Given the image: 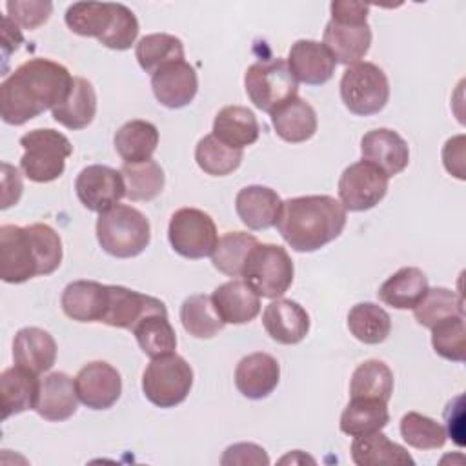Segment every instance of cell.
<instances>
[{"instance_id": "cell-1", "label": "cell", "mask_w": 466, "mask_h": 466, "mask_svg": "<svg viewBox=\"0 0 466 466\" xmlns=\"http://www.w3.org/2000/svg\"><path fill=\"white\" fill-rule=\"evenodd\" d=\"M69 69L49 58H29L0 84V116L9 126H22L62 104L71 91Z\"/></svg>"}, {"instance_id": "cell-2", "label": "cell", "mask_w": 466, "mask_h": 466, "mask_svg": "<svg viewBox=\"0 0 466 466\" xmlns=\"http://www.w3.org/2000/svg\"><path fill=\"white\" fill-rule=\"evenodd\" d=\"M60 235L47 224L0 226V277L7 284H22L46 277L62 264Z\"/></svg>"}, {"instance_id": "cell-3", "label": "cell", "mask_w": 466, "mask_h": 466, "mask_svg": "<svg viewBox=\"0 0 466 466\" xmlns=\"http://www.w3.org/2000/svg\"><path fill=\"white\" fill-rule=\"evenodd\" d=\"M346 220L340 200L329 195H306L284 200L275 226L291 249L311 253L335 240L344 231Z\"/></svg>"}, {"instance_id": "cell-4", "label": "cell", "mask_w": 466, "mask_h": 466, "mask_svg": "<svg viewBox=\"0 0 466 466\" xmlns=\"http://www.w3.org/2000/svg\"><path fill=\"white\" fill-rule=\"evenodd\" d=\"M96 240L111 257L131 258L149 246L151 224L137 208L116 204L98 215Z\"/></svg>"}, {"instance_id": "cell-5", "label": "cell", "mask_w": 466, "mask_h": 466, "mask_svg": "<svg viewBox=\"0 0 466 466\" xmlns=\"http://www.w3.org/2000/svg\"><path fill=\"white\" fill-rule=\"evenodd\" d=\"M24 155L20 158L22 173L36 184H47L64 175L66 160L73 146L66 135L51 127H36L20 137Z\"/></svg>"}, {"instance_id": "cell-6", "label": "cell", "mask_w": 466, "mask_h": 466, "mask_svg": "<svg viewBox=\"0 0 466 466\" xmlns=\"http://www.w3.org/2000/svg\"><path fill=\"white\" fill-rule=\"evenodd\" d=\"M295 275V266L286 248L277 244H257L242 268L244 282L264 299L282 297Z\"/></svg>"}, {"instance_id": "cell-7", "label": "cell", "mask_w": 466, "mask_h": 466, "mask_svg": "<svg viewBox=\"0 0 466 466\" xmlns=\"http://www.w3.org/2000/svg\"><path fill=\"white\" fill-rule=\"evenodd\" d=\"M193 386V368L177 355L167 353L151 359L142 373V391L158 408H175L186 400Z\"/></svg>"}, {"instance_id": "cell-8", "label": "cell", "mask_w": 466, "mask_h": 466, "mask_svg": "<svg viewBox=\"0 0 466 466\" xmlns=\"http://www.w3.org/2000/svg\"><path fill=\"white\" fill-rule=\"evenodd\" d=\"M244 87L253 106L269 115L299 93V82L282 58L251 64L244 75Z\"/></svg>"}, {"instance_id": "cell-9", "label": "cell", "mask_w": 466, "mask_h": 466, "mask_svg": "<svg viewBox=\"0 0 466 466\" xmlns=\"http://www.w3.org/2000/svg\"><path fill=\"white\" fill-rule=\"evenodd\" d=\"M339 87L346 109L359 116H370L382 111L390 98L388 76L373 62L348 66Z\"/></svg>"}, {"instance_id": "cell-10", "label": "cell", "mask_w": 466, "mask_h": 466, "mask_svg": "<svg viewBox=\"0 0 466 466\" xmlns=\"http://www.w3.org/2000/svg\"><path fill=\"white\" fill-rule=\"evenodd\" d=\"M167 238L175 253L198 260L209 257L218 242L213 218L198 208H180L171 215Z\"/></svg>"}, {"instance_id": "cell-11", "label": "cell", "mask_w": 466, "mask_h": 466, "mask_svg": "<svg viewBox=\"0 0 466 466\" xmlns=\"http://www.w3.org/2000/svg\"><path fill=\"white\" fill-rule=\"evenodd\" d=\"M390 177L371 162L350 164L339 178V198L346 211H368L388 193Z\"/></svg>"}, {"instance_id": "cell-12", "label": "cell", "mask_w": 466, "mask_h": 466, "mask_svg": "<svg viewBox=\"0 0 466 466\" xmlns=\"http://www.w3.org/2000/svg\"><path fill=\"white\" fill-rule=\"evenodd\" d=\"M75 191L84 208L95 213H104L115 208L126 197L122 173L102 164L84 167L75 180Z\"/></svg>"}, {"instance_id": "cell-13", "label": "cell", "mask_w": 466, "mask_h": 466, "mask_svg": "<svg viewBox=\"0 0 466 466\" xmlns=\"http://www.w3.org/2000/svg\"><path fill=\"white\" fill-rule=\"evenodd\" d=\"M78 400L91 410L111 408L122 393V377L106 360H93L80 368L75 377Z\"/></svg>"}, {"instance_id": "cell-14", "label": "cell", "mask_w": 466, "mask_h": 466, "mask_svg": "<svg viewBox=\"0 0 466 466\" xmlns=\"http://www.w3.org/2000/svg\"><path fill=\"white\" fill-rule=\"evenodd\" d=\"M322 44L333 55L337 64L351 66L368 55L371 46V27L368 20L329 18L324 27Z\"/></svg>"}, {"instance_id": "cell-15", "label": "cell", "mask_w": 466, "mask_h": 466, "mask_svg": "<svg viewBox=\"0 0 466 466\" xmlns=\"http://www.w3.org/2000/svg\"><path fill=\"white\" fill-rule=\"evenodd\" d=\"M153 313L167 315V308L160 299L124 286H107V306L100 322L120 329H133L138 320Z\"/></svg>"}, {"instance_id": "cell-16", "label": "cell", "mask_w": 466, "mask_h": 466, "mask_svg": "<svg viewBox=\"0 0 466 466\" xmlns=\"http://www.w3.org/2000/svg\"><path fill=\"white\" fill-rule=\"evenodd\" d=\"M151 89L158 104L169 109H180L195 98L198 76L195 67L186 60L169 62L151 75Z\"/></svg>"}, {"instance_id": "cell-17", "label": "cell", "mask_w": 466, "mask_h": 466, "mask_svg": "<svg viewBox=\"0 0 466 466\" xmlns=\"http://www.w3.org/2000/svg\"><path fill=\"white\" fill-rule=\"evenodd\" d=\"M288 67L297 82L308 86L326 84L337 67V60L322 42L297 40L288 53Z\"/></svg>"}, {"instance_id": "cell-18", "label": "cell", "mask_w": 466, "mask_h": 466, "mask_svg": "<svg viewBox=\"0 0 466 466\" xmlns=\"http://www.w3.org/2000/svg\"><path fill=\"white\" fill-rule=\"evenodd\" d=\"M362 160L371 162L388 177L402 173L410 164V147L406 140L390 127H377L360 138Z\"/></svg>"}, {"instance_id": "cell-19", "label": "cell", "mask_w": 466, "mask_h": 466, "mask_svg": "<svg viewBox=\"0 0 466 466\" xmlns=\"http://www.w3.org/2000/svg\"><path fill=\"white\" fill-rule=\"evenodd\" d=\"M280 364L279 360L264 351H255L242 357L235 370L237 390L251 400L266 399L279 386Z\"/></svg>"}, {"instance_id": "cell-20", "label": "cell", "mask_w": 466, "mask_h": 466, "mask_svg": "<svg viewBox=\"0 0 466 466\" xmlns=\"http://www.w3.org/2000/svg\"><path fill=\"white\" fill-rule=\"evenodd\" d=\"M262 324L275 342L291 346L306 339L309 331V315L291 299H273L262 313Z\"/></svg>"}, {"instance_id": "cell-21", "label": "cell", "mask_w": 466, "mask_h": 466, "mask_svg": "<svg viewBox=\"0 0 466 466\" xmlns=\"http://www.w3.org/2000/svg\"><path fill=\"white\" fill-rule=\"evenodd\" d=\"M78 395L75 390V379L64 371H53L40 380V391L35 411L49 420L62 422L76 413Z\"/></svg>"}, {"instance_id": "cell-22", "label": "cell", "mask_w": 466, "mask_h": 466, "mask_svg": "<svg viewBox=\"0 0 466 466\" xmlns=\"http://www.w3.org/2000/svg\"><path fill=\"white\" fill-rule=\"evenodd\" d=\"M282 209V198L268 186H246L237 193L235 211L240 222L253 229H268L277 224Z\"/></svg>"}, {"instance_id": "cell-23", "label": "cell", "mask_w": 466, "mask_h": 466, "mask_svg": "<svg viewBox=\"0 0 466 466\" xmlns=\"http://www.w3.org/2000/svg\"><path fill=\"white\" fill-rule=\"evenodd\" d=\"M15 364L40 375L49 371L56 360V342L53 335L36 326H25L13 339Z\"/></svg>"}, {"instance_id": "cell-24", "label": "cell", "mask_w": 466, "mask_h": 466, "mask_svg": "<svg viewBox=\"0 0 466 466\" xmlns=\"http://www.w3.org/2000/svg\"><path fill=\"white\" fill-rule=\"evenodd\" d=\"M211 300L224 324H246L260 313V297L238 279L215 288Z\"/></svg>"}, {"instance_id": "cell-25", "label": "cell", "mask_w": 466, "mask_h": 466, "mask_svg": "<svg viewBox=\"0 0 466 466\" xmlns=\"http://www.w3.org/2000/svg\"><path fill=\"white\" fill-rule=\"evenodd\" d=\"M64 313L76 322H100L107 306V284L73 280L60 297Z\"/></svg>"}, {"instance_id": "cell-26", "label": "cell", "mask_w": 466, "mask_h": 466, "mask_svg": "<svg viewBox=\"0 0 466 466\" xmlns=\"http://www.w3.org/2000/svg\"><path fill=\"white\" fill-rule=\"evenodd\" d=\"M40 391V380L36 373L15 364L5 368L0 375V397H2V419L18 415L27 410H35Z\"/></svg>"}, {"instance_id": "cell-27", "label": "cell", "mask_w": 466, "mask_h": 466, "mask_svg": "<svg viewBox=\"0 0 466 466\" xmlns=\"http://www.w3.org/2000/svg\"><path fill=\"white\" fill-rule=\"evenodd\" d=\"M51 115L55 122L71 131L87 127L96 115V93L93 84L84 76H73L67 98L53 107Z\"/></svg>"}, {"instance_id": "cell-28", "label": "cell", "mask_w": 466, "mask_h": 466, "mask_svg": "<svg viewBox=\"0 0 466 466\" xmlns=\"http://www.w3.org/2000/svg\"><path fill=\"white\" fill-rule=\"evenodd\" d=\"M271 126L284 142L300 144L317 133L319 122L313 106L304 98L295 96L271 113Z\"/></svg>"}, {"instance_id": "cell-29", "label": "cell", "mask_w": 466, "mask_h": 466, "mask_svg": "<svg viewBox=\"0 0 466 466\" xmlns=\"http://www.w3.org/2000/svg\"><path fill=\"white\" fill-rule=\"evenodd\" d=\"M430 284L420 268L406 266L388 277L379 288V299L395 309H413L426 295Z\"/></svg>"}, {"instance_id": "cell-30", "label": "cell", "mask_w": 466, "mask_h": 466, "mask_svg": "<svg viewBox=\"0 0 466 466\" xmlns=\"http://www.w3.org/2000/svg\"><path fill=\"white\" fill-rule=\"evenodd\" d=\"M213 135L231 147L244 149L258 140L260 126L251 109L244 106H224L215 115Z\"/></svg>"}, {"instance_id": "cell-31", "label": "cell", "mask_w": 466, "mask_h": 466, "mask_svg": "<svg viewBox=\"0 0 466 466\" xmlns=\"http://www.w3.org/2000/svg\"><path fill=\"white\" fill-rule=\"evenodd\" d=\"M351 461L357 466H390V464L413 466L415 464L408 450L390 441L380 430L368 435L353 437Z\"/></svg>"}, {"instance_id": "cell-32", "label": "cell", "mask_w": 466, "mask_h": 466, "mask_svg": "<svg viewBox=\"0 0 466 466\" xmlns=\"http://www.w3.org/2000/svg\"><path fill=\"white\" fill-rule=\"evenodd\" d=\"M113 142L124 164L146 162L157 151L158 129L155 124L147 120L135 118L118 127Z\"/></svg>"}, {"instance_id": "cell-33", "label": "cell", "mask_w": 466, "mask_h": 466, "mask_svg": "<svg viewBox=\"0 0 466 466\" xmlns=\"http://www.w3.org/2000/svg\"><path fill=\"white\" fill-rule=\"evenodd\" d=\"M390 422L388 402L380 399L355 397L340 415V431L350 437H360L382 430Z\"/></svg>"}, {"instance_id": "cell-34", "label": "cell", "mask_w": 466, "mask_h": 466, "mask_svg": "<svg viewBox=\"0 0 466 466\" xmlns=\"http://www.w3.org/2000/svg\"><path fill=\"white\" fill-rule=\"evenodd\" d=\"M115 2H75L67 7L66 25L80 36L100 38L113 22Z\"/></svg>"}, {"instance_id": "cell-35", "label": "cell", "mask_w": 466, "mask_h": 466, "mask_svg": "<svg viewBox=\"0 0 466 466\" xmlns=\"http://www.w3.org/2000/svg\"><path fill=\"white\" fill-rule=\"evenodd\" d=\"M135 58L142 71L153 75L169 62L184 60V44L175 35L151 33L137 42Z\"/></svg>"}, {"instance_id": "cell-36", "label": "cell", "mask_w": 466, "mask_h": 466, "mask_svg": "<svg viewBox=\"0 0 466 466\" xmlns=\"http://www.w3.org/2000/svg\"><path fill=\"white\" fill-rule=\"evenodd\" d=\"M348 329L362 344H380L391 331L388 311L373 302H359L348 313Z\"/></svg>"}, {"instance_id": "cell-37", "label": "cell", "mask_w": 466, "mask_h": 466, "mask_svg": "<svg viewBox=\"0 0 466 466\" xmlns=\"http://www.w3.org/2000/svg\"><path fill=\"white\" fill-rule=\"evenodd\" d=\"M393 393V371L379 359H370L359 364L351 375L350 397L380 399L388 402Z\"/></svg>"}, {"instance_id": "cell-38", "label": "cell", "mask_w": 466, "mask_h": 466, "mask_svg": "<svg viewBox=\"0 0 466 466\" xmlns=\"http://www.w3.org/2000/svg\"><path fill=\"white\" fill-rule=\"evenodd\" d=\"M120 173L126 186V197L133 202H147L157 198L166 184L164 169L153 158L138 164H124Z\"/></svg>"}, {"instance_id": "cell-39", "label": "cell", "mask_w": 466, "mask_h": 466, "mask_svg": "<svg viewBox=\"0 0 466 466\" xmlns=\"http://www.w3.org/2000/svg\"><path fill=\"white\" fill-rule=\"evenodd\" d=\"M140 350L149 357L157 359L167 353H175L177 350V333L167 320V315L153 313L144 317L131 329Z\"/></svg>"}, {"instance_id": "cell-40", "label": "cell", "mask_w": 466, "mask_h": 466, "mask_svg": "<svg viewBox=\"0 0 466 466\" xmlns=\"http://www.w3.org/2000/svg\"><path fill=\"white\" fill-rule=\"evenodd\" d=\"M258 244L257 237L246 231H228L224 233L213 253L211 262L213 268L228 277H240L244 262L249 255V251Z\"/></svg>"}, {"instance_id": "cell-41", "label": "cell", "mask_w": 466, "mask_h": 466, "mask_svg": "<svg viewBox=\"0 0 466 466\" xmlns=\"http://www.w3.org/2000/svg\"><path fill=\"white\" fill-rule=\"evenodd\" d=\"M242 149L224 144L213 133L200 138L195 147V160L198 167L211 177H226L233 173L242 164Z\"/></svg>"}, {"instance_id": "cell-42", "label": "cell", "mask_w": 466, "mask_h": 466, "mask_svg": "<svg viewBox=\"0 0 466 466\" xmlns=\"http://www.w3.org/2000/svg\"><path fill=\"white\" fill-rule=\"evenodd\" d=\"M180 322L182 328L195 339H211L222 328L218 313L215 311L211 295H191L180 306Z\"/></svg>"}, {"instance_id": "cell-43", "label": "cell", "mask_w": 466, "mask_h": 466, "mask_svg": "<svg viewBox=\"0 0 466 466\" xmlns=\"http://www.w3.org/2000/svg\"><path fill=\"white\" fill-rule=\"evenodd\" d=\"M451 315H464V304L462 297L448 288H428L426 295L413 308L415 320L424 328H433Z\"/></svg>"}, {"instance_id": "cell-44", "label": "cell", "mask_w": 466, "mask_h": 466, "mask_svg": "<svg viewBox=\"0 0 466 466\" xmlns=\"http://www.w3.org/2000/svg\"><path fill=\"white\" fill-rule=\"evenodd\" d=\"M400 435L408 446L417 450L442 448L448 437L446 428L441 422L417 411H408L400 419Z\"/></svg>"}, {"instance_id": "cell-45", "label": "cell", "mask_w": 466, "mask_h": 466, "mask_svg": "<svg viewBox=\"0 0 466 466\" xmlns=\"http://www.w3.org/2000/svg\"><path fill=\"white\" fill-rule=\"evenodd\" d=\"M430 329H431V346L439 357L451 362H464L466 359L464 315L446 317Z\"/></svg>"}, {"instance_id": "cell-46", "label": "cell", "mask_w": 466, "mask_h": 466, "mask_svg": "<svg viewBox=\"0 0 466 466\" xmlns=\"http://www.w3.org/2000/svg\"><path fill=\"white\" fill-rule=\"evenodd\" d=\"M138 31H140V27H138V20H137L135 13L127 5L115 2L113 22H111L109 29L106 31V35H102L98 38V42L109 49L126 51L135 44Z\"/></svg>"}, {"instance_id": "cell-47", "label": "cell", "mask_w": 466, "mask_h": 466, "mask_svg": "<svg viewBox=\"0 0 466 466\" xmlns=\"http://www.w3.org/2000/svg\"><path fill=\"white\" fill-rule=\"evenodd\" d=\"M7 16L20 27L24 29H36L42 24H46L53 13V4L51 2H42V0H9L5 4Z\"/></svg>"}, {"instance_id": "cell-48", "label": "cell", "mask_w": 466, "mask_h": 466, "mask_svg": "<svg viewBox=\"0 0 466 466\" xmlns=\"http://www.w3.org/2000/svg\"><path fill=\"white\" fill-rule=\"evenodd\" d=\"M222 466H268L269 457L266 450L255 442H237L226 448Z\"/></svg>"}, {"instance_id": "cell-49", "label": "cell", "mask_w": 466, "mask_h": 466, "mask_svg": "<svg viewBox=\"0 0 466 466\" xmlns=\"http://www.w3.org/2000/svg\"><path fill=\"white\" fill-rule=\"evenodd\" d=\"M442 162L450 175L464 180V135L446 140L442 147Z\"/></svg>"}, {"instance_id": "cell-50", "label": "cell", "mask_w": 466, "mask_h": 466, "mask_svg": "<svg viewBox=\"0 0 466 466\" xmlns=\"http://www.w3.org/2000/svg\"><path fill=\"white\" fill-rule=\"evenodd\" d=\"M22 177L18 167L4 162L2 164V209H7L15 206L22 197Z\"/></svg>"}, {"instance_id": "cell-51", "label": "cell", "mask_w": 466, "mask_h": 466, "mask_svg": "<svg viewBox=\"0 0 466 466\" xmlns=\"http://www.w3.org/2000/svg\"><path fill=\"white\" fill-rule=\"evenodd\" d=\"M446 420H448V428H446V435L453 437V441L462 446V422H464V415H462V395L455 397L448 408H446Z\"/></svg>"}, {"instance_id": "cell-52", "label": "cell", "mask_w": 466, "mask_h": 466, "mask_svg": "<svg viewBox=\"0 0 466 466\" xmlns=\"http://www.w3.org/2000/svg\"><path fill=\"white\" fill-rule=\"evenodd\" d=\"M22 42H24V36H22L18 25L5 15L2 18V56L5 62H7L9 55L20 47Z\"/></svg>"}, {"instance_id": "cell-53", "label": "cell", "mask_w": 466, "mask_h": 466, "mask_svg": "<svg viewBox=\"0 0 466 466\" xmlns=\"http://www.w3.org/2000/svg\"><path fill=\"white\" fill-rule=\"evenodd\" d=\"M295 455H300V450H295ZM288 461L295 462V461H299V459H293V457H289V455H286V457H282V459H280V462H282V464H284V462H288ZM300 461H309V462H315V461H313L311 457H308V455H306V457L302 455V459H300Z\"/></svg>"}]
</instances>
